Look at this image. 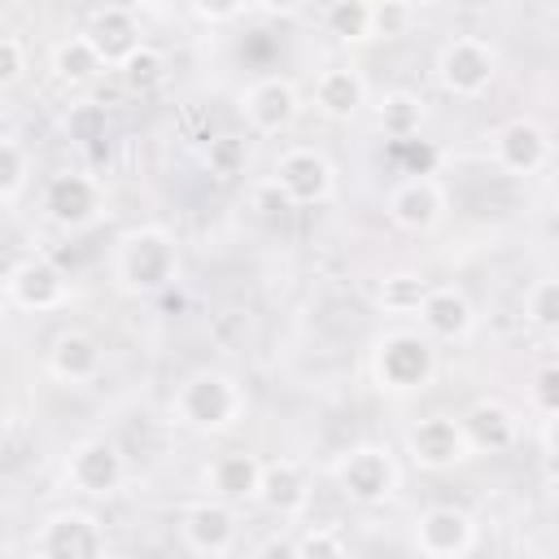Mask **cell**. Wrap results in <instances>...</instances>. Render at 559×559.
<instances>
[{
  "label": "cell",
  "mask_w": 559,
  "mask_h": 559,
  "mask_svg": "<svg viewBox=\"0 0 559 559\" xmlns=\"http://www.w3.org/2000/svg\"><path fill=\"white\" fill-rule=\"evenodd\" d=\"M428 288H432V284H428L424 275H415V271H397V275H384V280H380L376 301H380V310H389V314H419Z\"/></svg>",
  "instance_id": "cell-26"
},
{
  "label": "cell",
  "mask_w": 559,
  "mask_h": 559,
  "mask_svg": "<svg viewBox=\"0 0 559 559\" xmlns=\"http://www.w3.org/2000/svg\"><path fill=\"white\" fill-rule=\"evenodd\" d=\"M406 454L424 472H445L472 454V441L463 432V419L454 415H428L406 432Z\"/></svg>",
  "instance_id": "cell-8"
},
{
  "label": "cell",
  "mask_w": 559,
  "mask_h": 559,
  "mask_svg": "<svg viewBox=\"0 0 559 559\" xmlns=\"http://www.w3.org/2000/svg\"><path fill=\"white\" fill-rule=\"evenodd\" d=\"M266 13H275V17H293V13H301L310 0H258Z\"/></svg>",
  "instance_id": "cell-38"
},
{
  "label": "cell",
  "mask_w": 559,
  "mask_h": 559,
  "mask_svg": "<svg viewBox=\"0 0 559 559\" xmlns=\"http://www.w3.org/2000/svg\"><path fill=\"white\" fill-rule=\"evenodd\" d=\"M26 70V52H22V39L17 35H4L0 39V87H13Z\"/></svg>",
  "instance_id": "cell-34"
},
{
  "label": "cell",
  "mask_w": 559,
  "mask_h": 559,
  "mask_svg": "<svg viewBox=\"0 0 559 559\" xmlns=\"http://www.w3.org/2000/svg\"><path fill=\"white\" fill-rule=\"evenodd\" d=\"M367 105V79L354 70V66H328L319 79H314V109L345 122L354 118L358 109Z\"/></svg>",
  "instance_id": "cell-22"
},
{
  "label": "cell",
  "mask_w": 559,
  "mask_h": 559,
  "mask_svg": "<svg viewBox=\"0 0 559 559\" xmlns=\"http://www.w3.org/2000/svg\"><path fill=\"white\" fill-rule=\"evenodd\" d=\"M240 109H245V118H249L253 131L280 135V131H288L293 118H297V87H293L288 79H280V74H266V79H258V83L245 87Z\"/></svg>",
  "instance_id": "cell-15"
},
{
  "label": "cell",
  "mask_w": 559,
  "mask_h": 559,
  "mask_svg": "<svg viewBox=\"0 0 559 559\" xmlns=\"http://www.w3.org/2000/svg\"><path fill=\"white\" fill-rule=\"evenodd\" d=\"M293 546H297V559H341L349 550L345 537L332 528H306L301 537H293Z\"/></svg>",
  "instance_id": "cell-32"
},
{
  "label": "cell",
  "mask_w": 559,
  "mask_h": 559,
  "mask_svg": "<svg viewBox=\"0 0 559 559\" xmlns=\"http://www.w3.org/2000/svg\"><path fill=\"white\" fill-rule=\"evenodd\" d=\"M26 179H31V153L13 135L0 140V201L13 205L22 197V188H26Z\"/></svg>",
  "instance_id": "cell-29"
},
{
  "label": "cell",
  "mask_w": 559,
  "mask_h": 559,
  "mask_svg": "<svg viewBox=\"0 0 559 559\" xmlns=\"http://www.w3.org/2000/svg\"><path fill=\"white\" fill-rule=\"evenodd\" d=\"M210 170L218 179H236L245 170V140L240 135H218L210 140Z\"/></svg>",
  "instance_id": "cell-33"
},
{
  "label": "cell",
  "mask_w": 559,
  "mask_h": 559,
  "mask_svg": "<svg viewBox=\"0 0 559 559\" xmlns=\"http://www.w3.org/2000/svg\"><path fill=\"white\" fill-rule=\"evenodd\" d=\"M550 192H555V201H559V166L550 170Z\"/></svg>",
  "instance_id": "cell-40"
},
{
  "label": "cell",
  "mask_w": 559,
  "mask_h": 559,
  "mask_svg": "<svg viewBox=\"0 0 559 559\" xmlns=\"http://www.w3.org/2000/svg\"><path fill=\"white\" fill-rule=\"evenodd\" d=\"M406 4H415V9H424V4H437V0H406Z\"/></svg>",
  "instance_id": "cell-41"
},
{
  "label": "cell",
  "mask_w": 559,
  "mask_h": 559,
  "mask_svg": "<svg viewBox=\"0 0 559 559\" xmlns=\"http://www.w3.org/2000/svg\"><path fill=\"white\" fill-rule=\"evenodd\" d=\"M411 546L419 555H428V559H459V555H467L476 546V520L463 507H450V502L424 507L415 515Z\"/></svg>",
  "instance_id": "cell-7"
},
{
  "label": "cell",
  "mask_w": 559,
  "mask_h": 559,
  "mask_svg": "<svg viewBox=\"0 0 559 559\" xmlns=\"http://www.w3.org/2000/svg\"><path fill=\"white\" fill-rule=\"evenodd\" d=\"M524 314H528V323L559 332V280H537L524 297Z\"/></svg>",
  "instance_id": "cell-30"
},
{
  "label": "cell",
  "mask_w": 559,
  "mask_h": 559,
  "mask_svg": "<svg viewBox=\"0 0 559 559\" xmlns=\"http://www.w3.org/2000/svg\"><path fill=\"white\" fill-rule=\"evenodd\" d=\"M258 502L280 515V520H293L306 511L310 502V480H306V467L297 459H275L262 467V489H258Z\"/></svg>",
  "instance_id": "cell-18"
},
{
  "label": "cell",
  "mask_w": 559,
  "mask_h": 559,
  "mask_svg": "<svg viewBox=\"0 0 559 559\" xmlns=\"http://www.w3.org/2000/svg\"><path fill=\"white\" fill-rule=\"evenodd\" d=\"M371 367H376V380L380 389L389 393H415L432 380L437 371V349L428 336L419 332H384L376 341V354H371Z\"/></svg>",
  "instance_id": "cell-3"
},
{
  "label": "cell",
  "mask_w": 559,
  "mask_h": 559,
  "mask_svg": "<svg viewBox=\"0 0 559 559\" xmlns=\"http://www.w3.org/2000/svg\"><path fill=\"white\" fill-rule=\"evenodd\" d=\"M441 210H445V197H441V183L432 175H406L389 192V218L402 231H432Z\"/></svg>",
  "instance_id": "cell-16"
},
{
  "label": "cell",
  "mask_w": 559,
  "mask_h": 559,
  "mask_svg": "<svg viewBox=\"0 0 559 559\" xmlns=\"http://www.w3.org/2000/svg\"><path fill=\"white\" fill-rule=\"evenodd\" d=\"M463 432H467L472 450H480V454H502V450H511L515 437H520L515 415H511L502 402H493V397L467 406V415H463Z\"/></svg>",
  "instance_id": "cell-23"
},
{
  "label": "cell",
  "mask_w": 559,
  "mask_h": 559,
  "mask_svg": "<svg viewBox=\"0 0 559 559\" xmlns=\"http://www.w3.org/2000/svg\"><path fill=\"white\" fill-rule=\"evenodd\" d=\"M240 4H245V0H197V13H201V17H214V22H223V17L240 13Z\"/></svg>",
  "instance_id": "cell-37"
},
{
  "label": "cell",
  "mask_w": 559,
  "mask_h": 559,
  "mask_svg": "<svg viewBox=\"0 0 559 559\" xmlns=\"http://www.w3.org/2000/svg\"><path fill=\"white\" fill-rule=\"evenodd\" d=\"M323 26L336 39H367L371 35V0H332L323 13Z\"/></svg>",
  "instance_id": "cell-27"
},
{
  "label": "cell",
  "mask_w": 559,
  "mask_h": 559,
  "mask_svg": "<svg viewBox=\"0 0 559 559\" xmlns=\"http://www.w3.org/2000/svg\"><path fill=\"white\" fill-rule=\"evenodd\" d=\"M83 35L100 48V57H105L109 66H122V61L144 44V39H140V22H135L131 9H122V4H105V9H96Z\"/></svg>",
  "instance_id": "cell-21"
},
{
  "label": "cell",
  "mask_w": 559,
  "mask_h": 559,
  "mask_svg": "<svg viewBox=\"0 0 559 559\" xmlns=\"http://www.w3.org/2000/svg\"><path fill=\"white\" fill-rule=\"evenodd\" d=\"M542 450L546 454H559V415H546V424H542Z\"/></svg>",
  "instance_id": "cell-39"
},
{
  "label": "cell",
  "mask_w": 559,
  "mask_h": 559,
  "mask_svg": "<svg viewBox=\"0 0 559 559\" xmlns=\"http://www.w3.org/2000/svg\"><path fill=\"white\" fill-rule=\"evenodd\" d=\"M170 415L192 432H223L245 415V389L227 371H214V367L192 371L175 389Z\"/></svg>",
  "instance_id": "cell-1"
},
{
  "label": "cell",
  "mask_w": 559,
  "mask_h": 559,
  "mask_svg": "<svg viewBox=\"0 0 559 559\" xmlns=\"http://www.w3.org/2000/svg\"><path fill=\"white\" fill-rule=\"evenodd\" d=\"M105 546H109L105 542V524L92 511H79V507L52 511L31 537V555L35 559H100Z\"/></svg>",
  "instance_id": "cell-5"
},
{
  "label": "cell",
  "mask_w": 559,
  "mask_h": 559,
  "mask_svg": "<svg viewBox=\"0 0 559 559\" xmlns=\"http://www.w3.org/2000/svg\"><path fill=\"white\" fill-rule=\"evenodd\" d=\"M493 162L511 175H537L550 166V135L533 118H511L493 135Z\"/></svg>",
  "instance_id": "cell-14"
},
{
  "label": "cell",
  "mask_w": 559,
  "mask_h": 559,
  "mask_svg": "<svg viewBox=\"0 0 559 559\" xmlns=\"http://www.w3.org/2000/svg\"><path fill=\"white\" fill-rule=\"evenodd\" d=\"M179 537L192 555H205V559H218L236 546V511L231 502L223 498H205L197 507L183 511V524H179Z\"/></svg>",
  "instance_id": "cell-13"
},
{
  "label": "cell",
  "mask_w": 559,
  "mask_h": 559,
  "mask_svg": "<svg viewBox=\"0 0 559 559\" xmlns=\"http://www.w3.org/2000/svg\"><path fill=\"white\" fill-rule=\"evenodd\" d=\"M402 153H406V175H432V148L419 144L415 135L411 140H393Z\"/></svg>",
  "instance_id": "cell-36"
},
{
  "label": "cell",
  "mask_w": 559,
  "mask_h": 559,
  "mask_svg": "<svg viewBox=\"0 0 559 559\" xmlns=\"http://www.w3.org/2000/svg\"><path fill=\"white\" fill-rule=\"evenodd\" d=\"M498 74V52L480 35H454L437 57V79L450 96H480Z\"/></svg>",
  "instance_id": "cell-6"
},
{
  "label": "cell",
  "mask_w": 559,
  "mask_h": 559,
  "mask_svg": "<svg viewBox=\"0 0 559 559\" xmlns=\"http://www.w3.org/2000/svg\"><path fill=\"white\" fill-rule=\"evenodd\" d=\"M262 459H253L249 450H223L210 467H205V485L214 498L240 507V502H253L258 489H262Z\"/></svg>",
  "instance_id": "cell-17"
},
{
  "label": "cell",
  "mask_w": 559,
  "mask_h": 559,
  "mask_svg": "<svg viewBox=\"0 0 559 559\" xmlns=\"http://www.w3.org/2000/svg\"><path fill=\"white\" fill-rule=\"evenodd\" d=\"M100 362H105V354H100L96 336H87V332H79V328H66V332L52 341V349H48V371H52L57 380H66V384H87V380H96V376H100Z\"/></svg>",
  "instance_id": "cell-20"
},
{
  "label": "cell",
  "mask_w": 559,
  "mask_h": 559,
  "mask_svg": "<svg viewBox=\"0 0 559 559\" xmlns=\"http://www.w3.org/2000/svg\"><path fill=\"white\" fill-rule=\"evenodd\" d=\"M44 210L57 227L79 231L100 218V183L83 170H61L44 183Z\"/></svg>",
  "instance_id": "cell-10"
},
{
  "label": "cell",
  "mask_w": 559,
  "mask_h": 559,
  "mask_svg": "<svg viewBox=\"0 0 559 559\" xmlns=\"http://www.w3.org/2000/svg\"><path fill=\"white\" fill-rule=\"evenodd\" d=\"M271 179L284 188V197H288L293 205H319V201L332 197V166H328L323 153H314V148H306V144L284 148V153L275 157Z\"/></svg>",
  "instance_id": "cell-11"
},
{
  "label": "cell",
  "mask_w": 559,
  "mask_h": 559,
  "mask_svg": "<svg viewBox=\"0 0 559 559\" xmlns=\"http://www.w3.org/2000/svg\"><path fill=\"white\" fill-rule=\"evenodd\" d=\"M397 480H402V472H397V459H393L389 445L362 441V445H349V450L336 459V485H341V493H345L349 502H358V507H380V502H389V498L397 493Z\"/></svg>",
  "instance_id": "cell-4"
},
{
  "label": "cell",
  "mask_w": 559,
  "mask_h": 559,
  "mask_svg": "<svg viewBox=\"0 0 559 559\" xmlns=\"http://www.w3.org/2000/svg\"><path fill=\"white\" fill-rule=\"evenodd\" d=\"M118 74H122V83L131 87V92H153V87H162V79H166V61H162V52L157 48H148V44H140L122 66H118Z\"/></svg>",
  "instance_id": "cell-28"
},
{
  "label": "cell",
  "mask_w": 559,
  "mask_h": 559,
  "mask_svg": "<svg viewBox=\"0 0 559 559\" xmlns=\"http://www.w3.org/2000/svg\"><path fill=\"white\" fill-rule=\"evenodd\" d=\"M105 66H109V61L100 57V48H96L87 35H70V39H61L57 52H52V70H57L61 83H92Z\"/></svg>",
  "instance_id": "cell-24"
},
{
  "label": "cell",
  "mask_w": 559,
  "mask_h": 559,
  "mask_svg": "<svg viewBox=\"0 0 559 559\" xmlns=\"http://www.w3.org/2000/svg\"><path fill=\"white\" fill-rule=\"evenodd\" d=\"M66 480H70V489H79L87 498H105V493H114L127 480V459H122V450L114 441L87 437V441H79L70 450Z\"/></svg>",
  "instance_id": "cell-9"
},
{
  "label": "cell",
  "mask_w": 559,
  "mask_h": 559,
  "mask_svg": "<svg viewBox=\"0 0 559 559\" xmlns=\"http://www.w3.org/2000/svg\"><path fill=\"white\" fill-rule=\"evenodd\" d=\"M533 402L546 411V415H559V367H542L537 380H533Z\"/></svg>",
  "instance_id": "cell-35"
},
{
  "label": "cell",
  "mask_w": 559,
  "mask_h": 559,
  "mask_svg": "<svg viewBox=\"0 0 559 559\" xmlns=\"http://www.w3.org/2000/svg\"><path fill=\"white\" fill-rule=\"evenodd\" d=\"M376 122L389 140H411L419 135L424 127V100L415 92H389L380 105H376Z\"/></svg>",
  "instance_id": "cell-25"
},
{
  "label": "cell",
  "mask_w": 559,
  "mask_h": 559,
  "mask_svg": "<svg viewBox=\"0 0 559 559\" xmlns=\"http://www.w3.org/2000/svg\"><path fill=\"white\" fill-rule=\"evenodd\" d=\"M4 293L22 310H52L66 301V271L52 258H22L4 271Z\"/></svg>",
  "instance_id": "cell-12"
},
{
  "label": "cell",
  "mask_w": 559,
  "mask_h": 559,
  "mask_svg": "<svg viewBox=\"0 0 559 559\" xmlns=\"http://www.w3.org/2000/svg\"><path fill=\"white\" fill-rule=\"evenodd\" d=\"M114 271L131 293H162L179 275V245L166 227H135L118 240Z\"/></svg>",
  "instance_id": "cell-2"
},
{
  "label": "cell",
  "mask_w": 559,
  "mask_h": 559,
  "mask_svg": "<svg viewBox=\"0 0 559 559\" xmlns=\"http://www.w3.org/2000/svg\"><path fill=\"white\" fill-rule=\"evenodd\" d=\"M419 323L437 341H463L472 332V323H476V310L459 288L441 284V288H428V297L419 306Z\"/></svg>",
  "instance_id": "cell-19"
},
{
  "label": "cell",
  "mask_w": 559,
  "mask_h": 559,
  "mask_svg": "<svg viewBox=\"0 0 559 559\" xmlns=\"http://www.w3.org/2000/svg\"><path fill=\"white\" fill-rule=\"evenodd\" d=\"M411 17H415V4H406V0H376L371 4V35L397 39V35L411 31Z\"/></svg>",
  "instance_id": "cell-31"
}]
</instances>
